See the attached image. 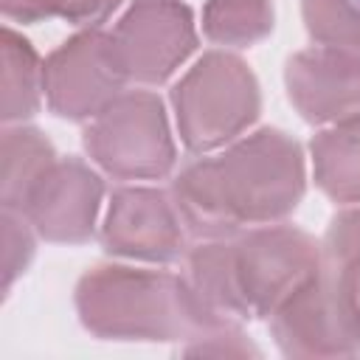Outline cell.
<instances>
[{
    "label": "cell",
    "instance_id": "6da1fadb",
    "mask_svg": "<svg viewBox=\"0 0 360 360\" xmlns=\"http://www.w3.org/2000/svg\"><path fill=\"white\" fill-rule=\"evenodd\" d=\"M169 191L191 239L287 222L307 194V155L284 129L259 127L217 152L191 155Z\"/></svg>",
    "mask_w": 360,
    "mask_h": 360
},
{
    "label": "cell",
    "instance_id": "7a4b0ae2",
    "mask_svg": "<svg viewBox=\"0 0 360 360\" xmlns=\"http://www.w3.org/2000/svg\"><path fill=\"white\" fill-rule=\"evenodd\" d=\"M323 264L321 239L273 222L219 239H194L183 256V276L211 318L222 323L270 321Z\"/></svg>",
    "mask_w": 360,
    "mask_h": 360
},
{
    "label": "cell",
    "instance_id": "3957f363",
    "mask_svg": "<svg viewBox=\"0 0 360 360\" xmlns=\"http://www.w3.org/2000/svg\"><path fill=\"white\" fill-rule=\"evenodd\" d=\"M79 323L98 340L186 343L222 323L200 304L183 273L135 264H93L73 287Z\"/></svg>",
    "mask_w": 360,
    "mask_h": 360
},
{
    "label": "cell",
    "instance_id": "277c9868",
    "mask_svg": "<svg viewBox=\"0 0 360 360\" xmlns=\"http://www.w3.org/2000/svg\"><path fill=\"white\" fill-rule=\"evenodd\" d=\"M169 101L183 149L202 155L233 143L256 124L262 87L236 51L214 48L172 84Z\"/></svg>",
    "mask_w": 360,
    "mask_h": 360
},
{
    "label": "cell",
    "instance_id": "5b68a950",
    "mask_svg": "<svg viewBox=\"0 0 360 360\" xmlns=\"http://www.w3.org/2000/svg\"><path fill=\"white\" fill-rule=\"evenodd\" d=\"M82 146L90 163L118 180H163L177 169V143L166 104L152 90H124L84 124Z\"/></svg>",
    "mask_w": 360,
    "mask_h": 360
},
{
    "label": "cell",
    "instance_id": "8992f818",
    "mask_svg": "<svg viewBox=\"0 0 360 360\" xmlns=\"http://www.w3.org/2000/svg\"><path fill=\"white\" fill-rule=\"evenodd\" d=\"M110 45L129 84L158 87L197 51L200 31L186 0H129L110 28Z\"/></svg>",
    "mask_w": 360,
    "mask_h": 360
},
{
    "label": "cell",
    "instance_id": "52a82bcc",
    "mask_svg": "<svg viewBox=\"0 0 360 360\" xmlns=\"http://www.w3.org/2000/svg\"><path fill=\"white\" fill-rule=\"evenodd\" d=\"M188 228L169 188L121 183L110 191V202L98 228L104 253L124 262L172 264L188 250Z\"/></svg>",
    "mask_w": 360,
    "mask_h": 360
},
{
    "label": "cell",
    "instance_id": "ba28073f",
    "mask_svg": "<svg viewBox=\"0 0 360 360\" xmlns=\"http://www.w3.org/2000/svg\"><path fill=\"white\" fill-rule=\"evenodd\" d=\"M127 84L104 25L76 28L73 37L45 56V104L56 118L87 124Z\"/></svg>",
    "mask_w": 360,
    "mask_h": 360
},
{
    "label": "cell",
    "instance_id": "9c48e42d",
    "mask_svg": "<svg viewBox=\"0 0 360 360\" xmlns=\"http://www.w3.org/2000/svg\"><path fill=\"white\" fill-rule=\"evenodd\" d=\"M104 194V174L93 163L76 155H59L20 214H25L37 236L51 245H84L96 236Z\"/></svg>",
    "mask_w": 360,
    "mask_h": 360
},
{
    "label": "cell",
    "instance_id": "30bf717a",
    "mask_svg": "<svg viewBox=\"0 0 360 360\" xmlns=\"http://www.w3.org/2000/svg\"><path fill=\"white\" fill-rule=\"evenodd\" d=\"M284 357H357L360 332L346 312L323 264L267 321Z\"/></svg>",
    "mask_w": 360,
    "mask_h": 360
},
{
    "label": "cell",
    "instance_id": "8fae6325",
    "mask_svg": "<svg viewBox=\"0 0 360 360\" xmlns=\"http://www.w3.org/2000/svg\"><path fill=\"white\" fill-rule=\"evenodd\" d=\"M284 90L312 127L360 118V51L335 45L295 51L284 65Z\"/></svg>",
    "mask_w": 360,
    "mask_h": 360
},
{
    "label": "cell",
    "instance_id": "7c38bea8",
    "mask_svg": "<svg viewBox=\"0 0 360 360\" xmlns=\"http://www.w3.org/2000/svg\"><path fill=\"white\" fill-rule=\"evenodd\" d=\"M312 180L335 205H360V118L321 127L309 138Z\"/></svg>",
    "mask_w": 360,
    "mask_h": 360
},
{
    "label": "cell",
    "instance_id": "4fadbf2b",
    "mask_svg": "<svg viewBox=\"0 0 360 360\" xmlns=\"http://www.w3.org/2000/svg\"><path fill=\"white\" fill-rule=\"evenodd\" d=\"M0 65V121L25 124L45 104V59L28 37L3 25Z\"/></svg>",
    "mask_w": 360,
    "mask_h": 360
},
{
    "label": "cell",
    "instance_id": "5bb4252c",
    "mask_svg": "<svg viewBox=\"0 0 360 360\" xmlns=\"http://www.w3.org/2000/svg\"><path fill=\"white\" fill-rule=\"evenodd\" d=\"M53 143L31 124H3L0 138V208L20 211L56 160Z\"/></svg>",
    "mask_w": 360,
    "mask_h": 360
},
{
    "label": "cell",
    "instance_id": "9a60e30c",
    "mask_svg": "<svg viewBox=\"0 0 360 360\" xmlns=\"http://www.w3.org/2000/svg\"><path fill=\"white\" fill-rule=\"evenodd\" d=\"M323 270L360 332V205L340 208L321 239Z\"/></svg>",
    "mask_w": 360,
    "mask_h": 360
},
{
    "label": "cell",
    "instance_id": "2e32d148",
    "mask_svg": "<svg viewBox=\"0 0 360 360\" xmlns=\"http://www.w3.org/2000/svg\"><path fill=\"white\" fill-rule=\"evenodd\" d=\"M202 37L225 51H242L267 39L276 28L273 0H205Z\"/></svg>",
    "mask_w": 360,
    "mask_h": 360
},
{
    "label": "cell",
    "instance_id": "e0dca14e",
    "mask_svg": "<svg viewBox=\"0 0 360 360\" xmlns=\"http://www.w3.org/2000/svg\"><path fill=\"white\" fill-rule=\"evenodd\" d=\"M124 0H0V11L8 22H42L62 20L73 28H101Z\"/></svg>",
    "mask_w": 360,
    "mask_h": 360
},
{
    "label": "cell",
    "instance_id": "ac0fdd59",
    "mask_svg": "<svg viewBox=\"0 0 360 360\" xmlns=\"http://www.w3.org/2000/svg\"><path fill=\"white\" fill-rule=\"evenodd\" d=\"M301 20L315 45L360 51V0H301Z\"/></svg>",
    "mask_w": 360,
    "mask_h": 360
},
{
    "label": "cell",
    "instance_id": "d6986e66",
    "mask_svg": "<svg viewBox=\"0 0 360 360\" xmlns=\"http://www.w3.org/2000/svg\"><path fill=\"white\" fill-rule=\"evenodd\" d=\"M37 231L25 214L14 208H0V245H3V295L11 292L17 278L25 276L37 256Z\"/></svg>",
    "mask_w": 360,
    "mask_h": 360
},
{
    "label": "cell",
    "instance_id": "ffe728a7",
    "mask_svg": "<svg viewBox=\"0 0 360 360\" xmlns=\"http://www.w3.org/2000/svg\"><path fill=\"white\" fill-rule=\"evenodd\" d=\"M186 357H259V346L245 335L242 323H217L180 346Z\"/></svg>",
    "mask_w": 360,
    "mask_h": 360
}]
</instances>
